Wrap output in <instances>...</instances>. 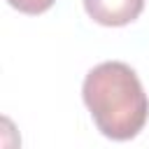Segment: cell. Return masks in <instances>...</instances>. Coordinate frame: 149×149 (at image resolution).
<instances>
[{"label": "cell", "mask_w": 149, "mask_h": 149, "mask_svg": "<svg viewBox=\"0 0 149 149\" xmlns=\"http://www.w3.org/2000/svg\"><path fill=\"white\" fill-rule=\"evenodd\" d=\"M81 95L98 130L109 140H133L147 123L149 98L135 70L121 61L91 68L84 77Z\"/></svg>", "instance_id": "6da1fadb"}, {"label": "cell", "mask_w": 149, "mask_h": 149, "mask_svg": "<svg viewBox=\"0 0 149 149\" xmlns=\"http://www.w3.org/2000/svg\"><path fill=\"white\" fill-rule=\"evenodd\" d=\"M14 9L23 12V14H42L47 12L56 0H7Z\"/></svg>", "instance_id": "3957f363"}, {"label": "cell", "mask_w": 149, "mask_h": 149, "mask_svg": "<svg viewBox=\"0 0 149 149\" xmlns=\"http://www.w3.org/2000/svg\"><path fill=\"white\" fill-rule=\"evenodd\" d=\"M144 0H84L86 14L100 26H126L142 14Z\"/></svg>", "instance_id": "7a4b0ae2"}]
</instances>
